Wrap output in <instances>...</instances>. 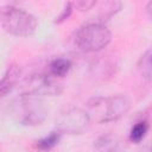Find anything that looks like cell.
Returning <instances> with one entry per match:
<instances>
[{
  "label": "cell",
  "mask_w": 152,
  "mask_h": 152,
  "mask_svg": "<svg viewBox=\"0 0 152 152\" xmlns=\"http://www.w3.org/2000/svg\"><path fill=\"white\" fill-rule=\"evenodd\" d=\"M48 107L40 96L23 93L7 106L8 116L24 126L40 125L48 116Z\"/></svg>",
  "instance_id": "6da1fadb"
},
{
  "label": "cell",
  "mask_w": 152,
  "mask_h": 152,
  "mask_svg": "<svg viewBox=\"0 0 152 152\" xmlns=\"http://www.w3.org/2000/svg\"><path fill=\"white\" fill-rule=\"evenodd\" d=\"M91 120L97 124H107L122 118L131 108L129 99L124 94L93 97L87 103Z\"/></svg>",
  "instance_id": "7a4b0ae2"
},
{
  "label": "cell",
  "mask_w": 152,
  "mask_h": 152,
  "mask_svg": "<svg viewBox=\"0 0 152 152\" xmlns=\"http://www.w3.org/2000/svg\"><path fill=\"white\" fill-rule=\"evenodd\" d=\"M0 19L2 28L7 33L17 37H28L34 33L38 26V21L34 15L10 5L2 7Z\"/></svg>",
  "instance_id": "3957f363"
},
{
  "label": "cell",
  "mask_w": 152,
  "mask_h": 152,
  "mask_svg": "<svg viewBox=\"0 0 152 152\" xmlns=\"http://www.w3.org/2000/svg\"><path fill=\"white\" fill-rule=\"evenodd\" d=\"M112 40L108 27L101 23H87L81 26L75 34L76 46L84 52H97L104 49Z\"/></svg>",
  "instance_id": "277c9868"
},
{
  "label": "cell",
  "mask_w": 152,
  "mask_h": 152,
  "mask_svg": "<svg viewBox=\"0 0 152 152\" xmlns=\"http://www.w3.org/2000/svg\"><path fill=\"white\" fill-rule=\"evenodd\" d=\"M91 119L89 113L80 107L66 106L59 110L55 119L56 128L61 133L66 134H80L86 131Z\"/></svg>",
  "instance_id": "5b68a950"
},
{
  "label": "cell",
  "mask_w": 152,
  "mask_h": 152,
  "mask_svg": "<svg viewBox=\"0 0 152 152\" xmlns=\"http://www.w3.org/2000/svg\"><path fill=\"white\" fill-rule=\"evenodd\" d=\"M63 91V84L57 81V77L46 74H34L31 75L24 86V91L26 94L36 96H58Z\"/></svg>",
  "instance_id": "8992f818"
},
{
  "label": "cell",
  "mask_w": 152,
  "mask_h": 152,
  "mask_svg": "<svg viewBox=\"0 0 152 152\" xmlns=\"http://www.w3.org/2000/svg\"><path fill=\"white\" fill-rule=\"evenodd\" d=\"M21 70L17 64H11L6 72L4 74L1 82H0V94L1 96H6L18 83L19 77H20Z\"/></svg>",
  "instance_id": "52a82bcc"
},
{
  "label": "cell",
  "mask_w": 152,
  "mask_h": 152,
  "mask_svg": "<svg viewBox=\"0 0 152 152\" xmlns=\"http://www.w3.org/2000/svg\"><path fill=\"white\" fill-rule=\"evenodd\" d=\"M71 69V61L64 57H56L49 64L48 72L57 78L64 77Z\"/></svg>",
  "instance_id": "ba28073f"
},
{
  "label": "cell",
  "mask_w": 152,
  "mask_h": 152,
  "mask_svg": "<svg viewBox=\"0 0 152 152\" xmlns=\"http://www.w3.org/2000/svg\"><path fill=\"white\" fill-rule=\"evenodd\" d=\"M121 8H122V2L120 0H104L100 6V12H99V18L101 23L115 15L118 12L121 11Z\"/></svg>",
  "instance_id": "9c48e42d"
},
{
  "label": "cell",
  "mask_w": 152,
  "mask_h": 152,
  "mask_svg": "<svg viewBox=\"0 0 152 152\" xmlns=\"http://www.w3.org/2000/svg\"><path fill=\"white\" fill-rule=\"evenodd\" d=\"M61 135H62V133L59 131H53L50 134H48L46 137L37 140L36 144H34V146L38 150H42V151L52 150L56 145H58V142L61 140Z\"/></svg>",
  "instance_id": "30bf717a"
},
{
  "label": "cell",
  "mask_w": 152,
  "mask_h": 152,
  "mask_svg": "<svg viewBox=\"0 0 152 152\" xmlns=\"http://www.w3.org/2000/svg\"><path fill=\"white\" fill-rule=\"evenodd\" d=\"M119 146V141L115 137L110 134L101 135L94 141V147L99 151H113Z\"/></svg>",
  "instance_id": "8fae6325"
},
{
  "label": "cell",
  "mask_w": 152,
  "mask_h": 152,
  "mask_svg": "<svg viewBox=\"0 0 152 152\" xmlns=\"http://www.w3.org/2000/svg\"><path fill=\"white\" fill-rule=\"evenodd\" d=\"M148 122L146 120H141L139 122H137L129 131V140L132 142H140L147 134L148 132Z\"/></svg>",
  "instance_id": "7c38bea8"
},
{
  "label": "cell",
  "mask_w": 152,
  "mask_h": 152,
  "mask_svg": "<svg viewBox=\"0 0 152 152\" xmlns=\"http://www.w3.org/2000/svg\"><path fill=\"white\" fill-rule=\"evenodd\" d=\"M138 68H139V71L144 76L152 77V49L146 51L144 56H141Z\"/></svg>",
  "instance_id": "4fadbf2b"
},
{
  "label": "cell",
  "mask_w": 152,
  "mask_h": 152,
  "mask_svg": "<svg viewBox=\"0 0 152 152\" xmlns=\"http://www.w3.org/2000/svg\"><path fill=\"white\" fill-rule=\"evenodd\" d=\"M96 2L97 0H72L74 7L80 12H87L91 10Z\"/></svg>",
  "instance_id": "5bb4252c"
},
{
  "label": "cell",
  "mask_w": 152,
  "mask_h": 152,
  "mask_svg": "<svg viewBox=\"0 0 152 152\" xmlns=\"http://www.w3.org/2000/svg\"><path fill=\"white\" fill-rule=\"evenodd\" d=\"M74 8H75V7H74L72 1H68V2L65 4V6H64L63 11L61 12V14L56 18L55 23H56V24H61V23L65 21L66 19H69L70 15H71V13H72V10H74Z\"/></svg>",
  "instance_id": "9a60e30c"
},
{
  "label": "cell",
  "mask_w": 152,
  "mask_h": 152,
  "mask_svg": "<svg viewBox=\"0 0 152 152\" xmlns=\"http://www.w3.org/2000/svg\"><path fill=\"white\" fill-rule=\"evenodd\" d=\"M145 12H146V15L152 20V0H150L146 5V8H145Z\"/></svg>",
  "instance_id": "2e32d148"
},
{
  "label": "cell",
  "mask_w": 152,
  "mask_h": 152,
  "mask_svg": "<svg viewBox=\"0 0 152 152\" xmlns=\"http://www.w3.org/2000/svg\"><path fill=\"white\" fill-rule=\"evenodd\" d=\"M151 151H152V147H151Z\"/></svg>",
  "instance_id": "e0dca14e"
}]
</instances>
